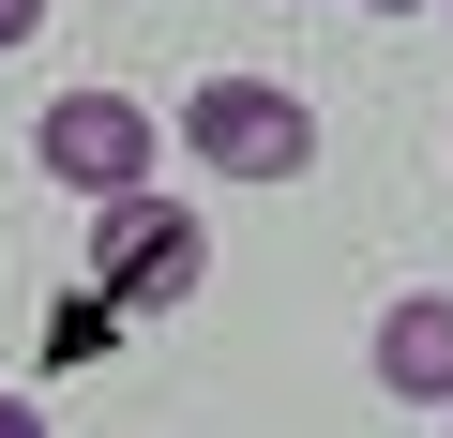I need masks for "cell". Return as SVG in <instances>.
Instances as JSON below:
<instances>
[{
  "mask_svg": "<svg viewBox=\"0 0 453 438\" xmlns=\"http://www.w3.org/2000/svg\"><path fill=\"white\" fill-rule=\"evenodd\" d=\"M181 166H211V181H303L318 166V106L273 91V76H196L181 91Z\"/></svg>",
  "mask_w": 453,
  "mask_h": 438,
  "instance_id": "6da1fadb",
  "label": "cell"
},
{
  "mask_svg": "<svg viewBox=\"0 0 453 438\" xmlns=\"http://www.w3.org/2000/svg\"><path fill=\"white\" fill-rule=\"evenodd\" d=\"M106 211V227H91V273H106V303H136V318H166L181 288H196V257H211V227H196V211L181 196H91Z\"/></svg>",
  "mask_w": 453,
  "mask_h": 438,
  "instance_id": "7a4b0ae2",
  "label": "cell"
},
{
  "mask_svg": "<svg viewBox=\"0 0 453 438\" xmlns=\"http://www.w3.org/2000/svg\"><path fill=\"white\" fill-rule=\"evenodd\" d=\"M151 151H166V136H151V106H136V91H61V106L31 121V166H46L61 196H136V181H151Z\"/></svg>",
  "mask_w": 453,
  "mask_h": 438,
  "instance_id": "3957f363",
  "label": "cell"
},
{
  "mask_svg": "<svg viewBox=\"0 0 453 438\" xmlns=\"http://www.w3.org/2000/svg\"><path fill=\"white\" fill-rule=\"evenodd\" d=\"M378 393H393V408H453V303H438V288H408V303L378 318Z\"/></svg>",
  "mask_w": 453,
  "mask_h": 438,
  "instance_id": "277c9868",
  "label": "cell"
},
{
  "mask_svg": "<svg viewBox=\"0 0 453 438\" xmlns=\"http://www.w3.org/2000/svg\"><path fill=\"white\" fill-rule=\"evenodd\" d=\"M31 31H46V0H0V46H31Z\"/></svg>",
  "mask_w": 453,
  "mask_h": 438,
  "instance_id": "5b68a950",
  "label": "cell"
},
{
  "mask_svg": "<svg viewBox=\"0 0 453 438\" xmlns=\"http://www.w3.org/2000/svg\"><path fill=\"white\" fill-rule=\"evenodd\" d=\"M0 438H46V408H31V393H0Z\"/></svg>",
  "mask_w": 453,
  "mask_h": 438,
  "instance_id": "8992f818",
  "label": "cell"
},
{
  "mask_svg": "<svg viewBox=\"0 0 453 438\" xmlns=\"http://www.w3.org/2000/svg\"><path fill=\"white\" fill-rule=\"evenodd\" d=\"M363 16H423V0H363Z\"/></svg>",
  "mask_w": 453,
  "mask_h": 438,
  "instance_id": "52a82bcc",
  "label": "cell"
}]
</instances>
